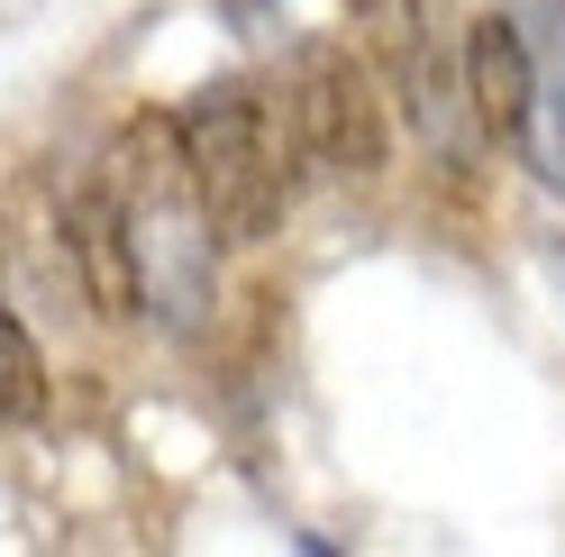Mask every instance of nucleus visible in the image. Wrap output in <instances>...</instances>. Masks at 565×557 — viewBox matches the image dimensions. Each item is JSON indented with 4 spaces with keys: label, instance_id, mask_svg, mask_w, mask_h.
Masks as SVG:
<instances>
[{
    "label": "nucleus",
    "instance_id": "3",
    "mask_svg": "<svg viewBox=\"0 0 565 557\" xmlns=\"http://www.w3.org/2000/svg\"><path fill=\"white\" fill-rule=\"evenodd\" d=\"M64 248H74L83 302L100 320H137V311H147V265H137V229H128L119 183H83L64 201Z\"/></svg>",
    "mask_w": 565,
    "mask_h": 557
},
{
    "label": "nucleus",
    "instance_id": "5",
    "mask_svg": "<svg viewBox=\"0 0 565 557\" xmlns=\"http://www.w3.org/2000/svg\"><path fill=\"white\" fill-rule=\"evenodd\" d=\"M356 10V38L383 55V74L411 92L419 119H438V55L419 46V0H347Z\"/></svg>",
    "mask_w": 565,
    "mask_h": 557
},
{
    "label": "nucleus",
    "instance_id": "4",
    "mask_svg": "<svg viewBox=\"0 0 565 557\" xmlns=\"http://www.w3.org/2000/svg\"><path fill=\"white\" fill-rule=\"evenodd\" d=\"M466 92H475V119L492 137H520L529 128V101H539V64H529V38L502 19V10H483L466 28Z\"/></svg>",
    "mask_w": 565,
    "mask_h": 557
},
{
    "label": "nucleus",
    "instance_id": "7",
    "mask_svg": "<svg viewBox=\"0 0 565 557\" xmlns=\"http://www.w3.org/2000/svg\"><path fill=\"white\" fill-rule=\"evenodd\" d=\"M520 147H529V165H539L547 183L565 192V64H556V74H539V101H529Z\"/></svg>",
    "mask_w": 565,
    "mask_h": 557
},
{
    "label": "nucleus",
    "instance_id": "1",
    "mask_svg": "<svg viewBox=\"0 0 565 557\" xmlns=\"http://www.w3.org/2000/svg\"><path fill=\"white\" fill-rule=\"evenodd\" d=\"M183 137H192V183H201V211H210V238H265L282 211H292V183H301V101H282L265 83H210L192 111H183Z\"/></svg>",
    "mask_w": 565,
    "mask_h": 557
},
{
    "label": "nucleus",
    "instance_id": "6",
    "mask_svg": "<svg viewBox=\"0 0 565 557\" xmlns=\"http://www.w3.org/2000/svg\"><path fill=\"white\" fill-rule=\"evenodd\" d=\"M46 411V366H38V338H28L10 311H0V430L38 421Z\"/></svg>",
    "mask_w": 565,
    "mask_h": 557
},
{
    "label": "nucleus",
    "instance_id": "2",
    "mask_svg": "<svg viewBox=\"0 0 565 557\" xmlns=\"http://www.w3.org/2000/svg\"><path fill=\"white\" fill-rule=\"evenodd\" d=\"M301 137H310V156L320 165H338V174H383V147H393V128H383V92H374V74L347 46H301Z\"/></svg>",
    "mask_w": 565,
    "mask_h": 557
},
{
    "label": "nucleus",
    "instance_id": "8",
    "mask_svg": "<svg viewBox=\"0 0 565 557\" xmlns=\"http://www.w3.org/2000/svg\"><path fill=\"white\" fill-rule=\"evenodd\" d=\"M0 256H10V238H0Z\"/></svg>",
    "mask_w": 565,
    "mask_h": 557
}]
</instances>
